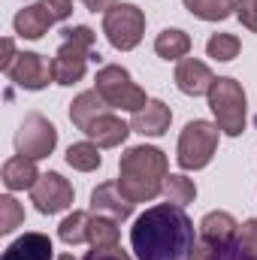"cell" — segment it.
I'll list each match as a JSON object with an SVG mask.
<instances>
[{"instance_id":"cell-1","label":"cell","mask_w":257,"mask_h":260,"mask_svg":"<svg viewBox=\"0 0 257 260\" xmlns=\"http://www.w3.org/2000/svg\"><path fill=\"white\" fill-rule=\"evenodd\" d=\"M130 245L136 260H188L197 245L194 221L182 206H151L133 221Z\"/></svg>"},{"instance_id":"cell-2","label":"cell","mask_w":257,"mask_h":260,"mask_svg":"<svg viewBox=\"0 0 257 260\" xmlns=\"http://www.w3.org/2000/svg\"><path fill=\"white\" fill-rule=\"evenodd\" d=\"M167 176V154L154 145H133L118 160V185L133 203H148L164 194Z\"/></svg>"},{"instance_id":"cell-3","label":"cell","mask_w":257,"mask_h":260,"mask_svg":"<svg viewBox=\"0 0 257 260\" xmlns=\"http://www.w3.org/2000/svg\"><path fill=\"white\" fill-rule=\"evenodd\" d=\"M94 58V30L88 24L79 27H67L64 43L52 58V76L58 85H76L82 82L88 61Z\"/></svg>"},{"instance_id":"cell-4","label":"cell","mask_w":257,"mask_h":260,"mask_svg":"<svg viewBox=\"0 0 257 260\" xmlns=\"http://www.w3.org/2000/svg\"><path fill=\"white\" fill-rule=\"evenodd\" d=\"M209 97V109L218 121V130L227 133V136H239L245 130V115H248V97H245V88L230 79V76H221L215 79L212 91L206 94Z\"/></svg>"},{"instance_id":"cell-5","label":"cell","mask_w":257,"mask_h":260,"mask_svg":"<svg viewBox=\"0 0 257 260\" xmlns=\"http://www.w3.org/2000/svg\"><path fill=\"white\" fill-rule=\"evenodd\" d=\"M94 91H100V97L109 103V109H121V112H139L148 103L145 91L130 79L127 70L118 64H106L97 70Z\"/></svg>"},{"instance_id":"cell-6","label":"cell","mask_w":257,"mask_h":260,"mask_svg":"<svg viewBox=\"0 0 257 260\" xmlns=\"http://www.w3.org/2000/svg\"><path fill=\"white\" fill-rule=\"evenodd\" d=\"M218 136H221V130L212 121H203V118L188 121L185 130H182V136H179V151H176L179 167L182 170H203V167H209V160L218 151Z\"/></svg>"},{"instance_id":"cell-7","label":"cell","mask_w":257,"mask_h":260,"mask_svg":"<svg viewBox=\"0 0 257 260\" xmlns=\"http://www.w3.org/2000/svg\"><path fill=\"white\" fill-rule=\"evenodd\" d=\"M103 34H106L109 46L118 52L136 49L145 34V12L136 3H115L103 15Z\"/></svg>"},{"instance_id":"cell-8","label":"cell","mask_w":257,"mask_h":260,"mask_svg":"<svg viewBox=\"0 0 257 260\" xmlns=\"http://www.w3.org/2000/svg\"><path fill=\"white\" fill-rule=\"evenodd\" d=\"M58 145V130L49 118H43L40 112H30L24 115V121L15 130V151L30 157V160H40V157H49Z\"/></svg>"},{"instance_id":"cell-9","label":"cell","mask_w":257,"mask_h":260,"mask_svg":"<svg viewBox=\"0 0 257 260\" xmlns=\"http://www.w3.org/2000/svg\"><path fill=\"white\" fill-rule=\"evenodd\" d=\"M30 203L43 215H58L73 206V185L61 173H43L37 179V185L30 188Z\"/></svg>"},{"instance_id":"cell-10","label":"cell","mask_w":257,"mask_h":260,"mask_svg":"<svg viewBox=\"0 0 257 260\" xmlns=\"http://www.w3.org/2000/svg\"><path fill=\"white\" fill-rule=\"evenodd\" d=\"M6 76H9V82H15L24 91H43L49 82H55L52 64L37 52H18V58L6 70Z\"/></svg>"},{"instance_id":"cell-11","label":"cell","mask_w":257,"mask_h":260,"mask_svg":"<svg viewBox=\"0 0 257 260\" xmlns=\"http://www.w3.org/2000/svg\"><path fill=\"white\" fill-rule=\"evenodd\" d=\"M133 206H136V203L121 191L118 182H103V185H97V188L91 191V212H94V215H109V218H115L118 224L127 221L130 215H133Z\"/></svg>"},{"instance_id":"cell-12","label":"cell","mask_w":257,"mask_h":260,"mask_svg":"<svg viewBox=\"0 0 257 260\" xmlns=\"http://www.w3.org/2000/svg\"><path fill=\"white\" fill-rule=\"evenodd\" d=\"M212 85H215V76L203 61H197V58H182L179 61V67H176V88L182 94L203 97V94L212 91Z\"/></svg>"},{"instance_id":"cell-13","label":"cell","mask_w":257,"mask_h":260,"mask_svg":"<svg viewBox=\"0 0 257 260\" xmlns=\"http://www.w3.org/2000/svg\"><path fill=\"white\" fill-rule=\"evenodd\" d=\"M85 136L94 142V145H100V148H118L124 139L130 136V124H124L118 115H112V112H103V115H97L88 130H85Z\"/></svg>"},{"instance_id":"cell-14","label":"cell","mask_w":257,"mask_h":260,"mask_svg":"<svg viewBox=\"0 0 257 260\" xmlns=\"http://www.w3.org/2000/svg\"><path fill=\"white\" fill-rule=\"evenodd\" d=\"M173 121V112L164 100H148L139 112H133L130 118V130L142 133V136H164Z\"/></svg>"},{"instance_id":"cell-15","label":"cell","mask_w":257,"mask_h":260,"mask_svg":"<svg viewBox=\"0 0 257 260\" xmlns=\"http://www.w3.org/2000/svg\"><path fill=\"white\" fill-rule=\"evenodd\" d=\"M55 24V15L43 6V3H30L24 9H18V15L12 18V27L21 40H40L49 27Z\"/></svg>"},{"instance_id":"cell-16","label":"cell","mask_w":257,"mask_h":260,"mask_svg":"<svg viewBox=\"0 0 257 260\" xmlns=\"http://www.w3.org/2000/svg\"><path fill=\"white\" fill-rule=\"evenodd\" d=\"M3 260H55V248L49 236L24 233L3 251Z\"/></svg>"},{"instance_id":"cell-17","label":"cell","mask_w":257,"mask_h":260,"mask_svg":"<svg viewBox=\"0 0 257 260\" xmlns=\"http://www.w3.org/2000/svg\"><path fill=\"white\" fill-rule=\"evenodd\" d=\"M40 179V170H37V160L24 157V154H15L3 164V185L9 191H24V188H34Z\"/></svg>"},{"instance_id":"cell-18","label":"cell","mask_w":257,"mask_h":260,"mask_svg":"<svg viewBox=\"0 0 257 260\" xmlns=\"http://www.w3.org/2000/svg\"><path fill=\"white\" fill-rule=\"evenodd\" d=\"M103 112H109V103L100 97V91H82V94L70 103V121L82 130V133L88 130V124H91L97 115H103Z\"/></svg>"},{"instance_id":"cell-19","label":"cell","mask_w":257,"mask_h":260,"mask_svg":"<svg viewBox=\"0 0 257 260\" xmlns=\"http://www.w3.org/2000/svg\"><path fill=\"white\" fill-rule=\"evenodd\" d=\"M188 260H254L242 245L239 239H227V242H206V239H197L191 257Z\"/></svg>"},{"instance_id":"cell-20","label":"cell","mask_w":257,"mask_h":260,"mask_svg":"<svg viewBox=\"0 0 257 260\" xmlns=\"http://www.w3.org/2000/svg\"><path fill=\"white\" fill-rule=\"evenodd\" d=\"M236 230H239V224L230 212H209L200 221V239H206V242H227L236 236Z\"/></svg>"},{"instance_id":"cell-21","label":"cell","mask_w":257,"mask_h":260,"mask_svg":"<svg viewBox=\"0 0 257 260\" xmlns=\"http://www.w3.org/2000/svg\"><path fill=\"white\" fill-rule=\"evenodd\" d=\"M154 52H157V58H164V61L188 58V52H191V37H188L185 30H179V27H167V30L157 34Z\"/></svg>"},{"instance_id":"cell-22","label":"cell","mask_w":257,"mask_h":260,"mask_svg":"<svg viewBox=\"0 0 257 260\" xmlns=\"http://www.w3.org/2000/svg\"><path fill=\"white\" fill-rule=\"evenodd\" d=\"M121 239L118 233V221L109 218V215H94L91 212V221H88V242L94 248H115Z\"/></svg>"},{"instance_id":"cell-23","label":"cell","mask_w":257,"mask_h":260,"mask_svg":"<svg viewBox=\"0 0 257 260\" xmlns=\"http://www.w3.org/2000/svg\"><path fill=\"white\" fill-rule=\"evenodd\" d=\"M182 3L200 21H224L236 12V0H182Z\"/></svg>"},{"instance_id":"cell-24","label":"cell","mask_w":257,"mask_h":260,"mask_svg":"<svg viewBox=\"0 0 257 260\" xmlns=\"http://www.w3.org/2000/svg\"><path fill=\"white\" fill-rule=\"evenodd\" d=\"M67 164L73 170H79V173H94L103 164L100 145H94V142H76V145H70L67 148Z\"/></svg>"},{"instance_id":"cell-25","label":"cell","mask_w":257,"mask_h":260,"mask_svg":"<svg viewBox=\"0 0 257 260\" xmlns=\"http://www.w3.org/2000/svg\"><path fill=\"white\" fill-rule=\"evenodd\" d=\"M164 197H167V203L185 209L188 203H194V197H197V185H194V179L182 176V173H170L167 182H164Z\"/></svg>"},{"instance_id":"cell-26","label":"cell","mask_w":257,"mask_h":260,"mask_svg":"<svg viewBox=\"0 0 257 260\" xmlns=\"http://www.w3.org/2000/svg\"><path fill=\"white\" fill-rule=\"evenodd\" d=\"M88 221H91L88 212H76V209H73L64 221L58 224L61 242H67V245H82V242H88Z\"/></svg>"},{"instance_id":"cell-27","label":"cell","mask_w":257,"mask_h":260,"mask_svg":"<svg viewBox=\"0 0 257 260\" xmlns=\"http://www.w3.org/2000/svg\"><path fill=\"white\" fill-rule=\"evenodd\" d=\"M239 49H242V43H239L236 34H212L209 43H206V55L215 58V61H224V64L233 61L239 55Z\"/></svg>"},{"instance_id":"cell-28","label":"cell","mask_w":257,"mask_h":260,"mask_svg":"<svg viewBox=\"0 0 257 260\" xmlns=\"http://www.w3.org/2000/svg\"><path fill=\"white\" fill-rule=\"evenodd\" d=\"M24 221V209L15 197H0V233H12L15 227H21Z\"/></svg>"},{"instance_id":"cell-29","label":"cell","mask_w":257,"mask_h":260,"mask_svg":"<svg viewBox=\"0 0 257 260\" xmlns=\"http://www.w3.org/2000/svg\"><path fill=\"white\" fill-rule=\"evenodd\" d=\"M236 239H239V245H242V248L257 260V218L245 221V224L236 230Z\"/></svg>"},{"instance_id":"cell-30","label":"cell","mask_w":257,"mask_h":260,"mask_svg":"<svg viewBox=\"0 0 257 260\" xmlns=\"http://www.w3.org/2000/svg\"><path fill=\"white\" fill-rule=\"evenodd\" d=\"M236 15L248 30L257 34V0H236Z\"/></svg>"},{"instance_id":"cell-31","label":"cell","mask_w":257,"mask_h":260,"mask_svg":"<svg viewBox=\"0 0 257 260\" xmlns=\"http://www.w3.org/2000/svg\"><path fill=\"white\" fill-rule=\"evenodd\" d=\"M40 3L55 15V21H67L73 15V0H40Z\"/></svg>"},{"instance_id":"cell-32","label":"cell","mask_w":257,"mask_h":260,"mask_svg":"<svg viewBox=\"0 0 257 260\" xmlns=\"http://www.w3.org/2000/svg\"><path fill=\"white\" fill-rule=\"evenodd\" d=\"M85 260H130L124 251H121V245H115V248H94V251H88Z\"/></svg>"},{"instance_id":"cell-33","label":"cell","mask_w":257,"mask_h":260,"mask_svg":"<svg viewBox=\"0 0 257 260\" xmlns=\"http://www.w3.org/2000/svg\"><path fill=\"white\" fill-rule=\"evenodd\" d=\"M18 55H15V43H12V37H6L3 40V58H0V70L6 73L9 67H12V61H15Z\"/></svg>"},{"instance_id":"cell-34","label":"cell","mask_w":257,"mask_h":260,"mask_svg":"<svg viewBox=\"0 0 257 260\" xmlns=\"http://www.w3.org/2000/svg\"><path fill=\"white\" fill-rule=\"evenodd\" d=\"M82 3H85L91 12H103V15H106V12H109V9H112L118 0H82Z\"/></svg>"},{"instance_id":"cell-35","label":"cell","mask_w":257,"mask_h":260,"mask_svg":"<svg viewBox=\"0 0 257 260\" xmlns=\"http://www.w3.org/2000/svg\"><path fill=\"white\" fill-rule=\"evenodd\" d=\"M58 260H76V257H73V254H61Z\"/></svg>"}]
</instances>
